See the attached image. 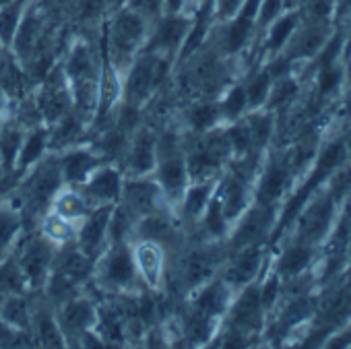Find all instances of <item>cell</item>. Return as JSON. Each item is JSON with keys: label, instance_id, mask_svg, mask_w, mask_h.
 Returning <instances> with one entry per match:
<instances>
[{"label": "cell", "instance_id": "obj_1", "mask_svg": "<svg viewBox=\"0 0 351 349\" xmlns=\"http://www.w3.org/2000/svg\"><path fill=\"white\" fill-rule=\"evenodd\" d=\"M149 29L151 23L128 7L110 13L104 25L101 50L106 60L116 69V73H120V77L136 58V54L143 50Z\"/></svg>", "mask_w": 351, "mask_h": 349}, {"label": "cell", "instance_id": "obj_2", "mask_svg": "<svg viewBox=\"0 0 351 349\" xmlns=\"http://www.w3.org/2000/svg\"><path fill=\"white\" fill-rule=\"evenodd\" d=\"M62 186L64 182H62L58 155L48 153L40 163H36L32 169L23 173L15 189L23 219L32 217L40 221V217L50 211V203Z\"/></svg>", "mask_w": 351, "mask_h": 349}, {"label": "cell", "instance_id": "obj_3", "mask_svg": "<svg viewBox=\"0 0 351 349\" xmlns=\"http://www.w3.org/2000/svg\"><path fill=\"white\" fill-rule=\"evenodd\" d=\"M173 62H176L173 58L141 50L136 58L130 62V67L122 73L120 101L145 108L159 91H163V85L167 83L169 67Z\"/></svg>", "mask_w": 351, "mask_h": 349}, {"label": "cell", "instance_id": "obj_4", "mask_svg": "<svg viewBox=\"0 0 351 349\" xmlns=\"http://www.w3.org/2000/svg\"><path fill=\"white\" fill-rule=\"evenodd\" d=\"M91 283L99 289L101 296L134 293L138 289L141 279L136 275L130 242H116L106 246V250L95 261Z\"/></svg>", "mask_w": 351, "mask_h": 349}, {"label": "cell", "instance_id": "obj_5", "mask_svg": "<svg viewBox=\"0 0 351 349\" xmlns=\"http://www.w3.org/2000/svg\"><path fill=\"white\" fill-rule=\"evenodd\" d=\"M15 261L25 277L27 289L42 293L46 279L52 271L54 265V256H56V246L52 242H48L42 234L27 238V240H19V244L13 250Z\"/></svg>", "mask_w": 351, "mask_h": 349}, {"label": "cell", "instance_id": "obj_6", "mask_svg": "<svg viewBox=\"0 0 351 349\" xmlns=\"http://www.w3.org/2000/svg\"><path fill=\"white\" fill-rule=\"evenodd\" d=\"M191 27H193V17L184 13H163L157 21L151 23L143 50L176 60L184 46Z\"/></svg>", "mask_w": 351, "mask_h": 349}, {"label": "cell", "instance_id": "obj_7", "mask_svg": "<svg viewBox=\"0 0 351 349\" xmlns=\"http://www.w3.org/2000/svg\"><path fill=\"white\" fill-rule=\"evenodd\" d=\"M34 97L44 118V124L48 126L73 110L71 87L60 67V60L50 69V73L42 79V83L34 87Z\"/></svg>", "mask_w": 351, "mask_h": 349}, {"label": "cell", "instance_id": "obj_8", "mask_svg": "<svg viewBox=\"0 0 351 349\" xmlns=\"http://www.w3.org/2000/svg\"><path fill=\"white\" fill-rule=\"evenodd\" d=\"M66 345L79 347L81 339L97 324V304L89 293H79L54 308Z\"/></svg>", "mask_w": 351, "mask_h": 349}, {"label": "cell", "instance_id": "obj_9", "mask_svg": "<svg viewBox=\"0 0 351 349\" xmlns=\"http://www.w3.org/2000/svg\"><path fill=\"white\" fill-rule=\"evenodd\" d=\"M157 163V132L149 126L143 124L136 128L128 141V147L118 161L124 178H134V176H151Z\"/></svg>", "mask_w": 351, "mask_h": 349}, {"label": "cell", "instance_id": "obj_10", "mask_svg": "<svg viewBox=\"0 0 351 349\" xmlns=\"http://www.w3.org/2000/svg\"><path fill=\"white\" fill-rule=\"evenodd\" d=\"M130 246L141 285L159 291L167 277V250L153 240H132Z\"/></svg>", "mask_w": 351, "mask_h": 349}, {"label": "cell", "instance_id": "obj_11", "mask_svg": "<svg viewBox=\"0 0 351 349\" xmlns=\"http://www.w3.org/2000/svg\"><path fill=\"white\" fill-rule=\"evenodd\" d=\"M50 25H54V21L48 19V15L42 11V7L32 0L29 7L25 9L23 17H21V23L15 32V38H13V44H11V54L21 62L25 64L32 54L36 52V48L40 46V42L44 40V36L48 34Z\"/></svg>", "mask_w": 351, "mask_h": 349}, {"label": "cell", "instance_id": "obj_12", "mask_svg": "<svg viewBox=\"0 0 351 349\" xmlns=\"http://www.w3.org/2000/svg\"><path fill=\"white\" fill-rule=\"evenodd\" d=\"M217 263H219V254L205 244H201L197 248L182 250L180 267H178V279H176V283L180 285V289L184 293H191L199 285L213 279Z\"/></svg>", "mask_w": 351, "mask_h": 349}, {"label": "cell", "instance_id": "obj_13", "mask_svg": "<svg viewBox=\"0 0 351 349\" xmlns=\"http://www.w3.org/2000/svg\"><path fill=\"white\" fill-rule=\"evenodd\" d=\"M151 176L159 184L161 195H163L167 207H171V209L178 207L186 186L191 184V176H189V167H186L184 153L159 157Z\"/></svg>", "mask_w": 351, "mask_h": 349}, {"label": "cell", "instance_id": "obj_14", "mask_svg": "<svg viewBox=\"0 0 351 349\" xmlns=\"http://www.w3.org/2000/svg\"><path fill=\"white\" fill-rule=\"evenodd\" d=\"M122 184H124V173L118 163L106 161L97 169H93L91 176L85 180V184L79 189L85 199L93 205H116L122 197Z\"/></svg>", "mask_w": 351, "mask_h": 349}, {"label": "cell", "instance_id": "obj_15", "mask_svg": "<svg viewBox=\"0 0 351 349\" xmlns=\"http://www.w3.org/2000/svg\"><path fill=\"white\" fill-rule=\"evenodd\" d=\"M120 203L138 219L147 213H153L157 209L167 207L159 184L155 182L153 176H134V178H124L122 184V197Z\"/></svg>", "mask_w": 351, "mask_h": 349}, {"label": "cell", "instance_id": "obj_16", "mask_svg": "<svg viewBox=\"0 0 351 349\" xmlns=\"http://www.w3.org/2000/svg\"><path fill=\"white\" fill-rule=\"evenodd\" d=\"M114 205H99L89 211L85 219L77 224V246L93 261L99 258V254L108 246V221L112 215Z\"/></svg>", "mask_w": 351, "mask_h": 349}, {"label": "cell", "instance_id": "obj_17", "mask_svg": "<svg viewBox=\"0 0 351 349\" xmlns=\"http://www.w3.org/2000/svg\"><path fill=\"white\" fill-rule=\"evenodd\" d=\"M56 155H58V163L62 171V182L75 189H81L85 180L93 173V169L106 163V159L93 147H83V145H75Z\"/></svg>", "mask_w": 351, "mask_h": 349}, {"label": "cell", "instance_id": "obj_18", "mask_svg": "<svg viewBox=\"0 0 351 349\" xmlns=\"http://www.w3.org/2000/svg\"><path fill=\"white\" fill-rule=\"evenodd\" d=\"M215 191H217V184H215L213 178L193 180V182L186 186V191H184V195H182L178 207H176L178 219H180L182 224L191 226V228L197 226V224L201 221V217H203L207 205L211 203Z\"/></svg>", "mask_w": 351, "mask_h": 349}, {"label": "cell", "instance_id": "obj_19", "mask_svg": "<svg viewBox=\"0 0 351 349\" xmlns=\"http://www.w3.org/2000/svg\"><path fill=\"white\" fill-rule=\"evenodd\" d=\"M228 298H230V285L223 279H209L207 283L191 291L189 310L215 320L226 312Z\"/></svg>", "mask_w": 351, "mask_h": 349}, {"label": "cell", "instance_id": "obj_20", "mask_svg": "<svg viewBox=\"0 0 351 349\" xmlns=\"http://www.w3.org/2000/svg\"><path fill=\"white\" fill-rule=\"evenodd\" d=\"M343 159H345V145H343V143H332L328 149H324V153H322V157H320V161H318V167H316V171L312 173V178H310L308 184L293 197V201L287 205V209H285V213H283V219H281V226H285V224L302 209V205H304V201L308 199V195L318 186V182L326 176V173H328L335 165H339Z\"/></svg>", "mask_w": 351, "mask_h": 349}, {"label": "cell", "instance_id": "obj_21", "mask_svg": "<svg viewBox=\"0 0 351 349\" xmlns=\"http://www.w3.org/2000/svg\"><path fill=\"white\" fill-rule=\"evenodd\" d=\"M48 128H50V153H62L75 145H83L89 132V124L73 110L62 118H58Z\"/></svg>", "mask_w": 351, "mask_h": 349}, {"label": "cell", "instance_id": "obj_22", "mask_svg": "<svg viewBox=\"0 0 351 349\" xmlns=\"http://www.w3.org/2000/svg\"><path fill=\"white\" fill-rule=\"evenodd\" d=\"M258 9H261V0H244L242 3V7L234 15V21L228 25V29L223 34L221 44L228 54H236L238 50L244 48V44L250 38L254 19L258 17Z\"/></svg>", "mask_w": 351, "mask_h": 349}, {"label": "cell", "instance_id": "obj_23", "mask_svg": "<svg viewBox=\"0 0 351 349\" xmlns=\"http://www.w3.org/2000/svg\"><path fill=\"white\" fill-rule=\"evenodd\" d=\"M25 219L19 203H11L9 197L0 201V261H5L21 240Z\"/></svg>", "mask_w": 351, "mask_h": 349}, {"label": "cell", "instance_id": "obj_24", "mask_svg": "<svg viewBox=\"0 0 351 349\" xmlns=\"http://www.w3.org/2000/svg\"><path fill=\"white\" fill-rule=\"evenodd\" d=\"M263 322V302L256 287H246L232 306V328L240 333L258 330Z\"/></svg>", "mask_w": 351, "mask_h": 349}, {"label": "cell", "instance_id": "obj_25", "mask_svg": "<svg viewBox=\"0 0 351 349\" xmlns=\"http://www.w3.org/2000/svg\"><path fill=\"white\" fill-rule=\"evenodd\" d=\"M0 91L9 97L11 104L32 91L25 69L11 54V50H3V54H0Z\"/></svg>", "mask_w": 351, "mask_h": 349}, {"label": "cell", "instance_id": "obj_26", "mask_svg": "<svg viewBox=\"0 0 351 349\" xmlns=\"http://www.w3.org/2000/svg\"><path fill=\"white\" fill-rule=\"evenodd\" d=\"M221 120L219 101L213 99H197L191 101L182 112V124L180 128L189 134H203L211 128H215Z\"/></svg>", "mask_w": 351, "mask_h": 349}, {"label": "cell", "instance_id": "obj_27", "mask_svg": "<svg viewBox=\"0 0 351 349\" xmlns=\"http://www.w3.org/2000/svg\"><path fill=\"white\" fill-rule=\"evenodd\" d=\"M48 153H50V128L46 124H40L36 128L25 130V136H23V143H21V151H19V157H17L15 171L25 173L36 163H40Z\"/></svg>", "mask_w": 351, "mask_h": 349}, {"label": "cell", "instance_id": "obj_28", "mask_svg": "<svg viewBox=\"0 0 351 349\" xmlns=\"http://www.w3.org/2000/svg\"><path fill=\"white\" fill-rule=\"evenodd\" d=\"M32 335L34 341L42 347H64V335L58 326L54 308L46 302L34 308V318H32Z\"/></svg>", "mask_w": 351, "mask_h": 349}, {"label": "cell", "instance_id": "obj_29", "mask_svg": "<svg viewBox=\"0 0 351 349\" xmlns=\"http://www.w3.org/2000/svg\"><path fill=\"white\" fill-rule=\"evenodd\" d=\"M91 209H93V205L85 199V195L79 189L66 186V184L54 195V199L50 203V211H54L56 215H60L73 224H79L81 219H85Z\"/></svg>", "mask_w": 351, "mask_h": 349}, {"label": "cell", "instance_id": "obj_30", "mask_svg": "<svg viewBox=\"0 0 351 349\" xmlns=\"http://www.w3.org/2000/svg\"><path fill=\"white\" fill-rule=\"evenodd\" d=\"M34 308L27 293H7L0 296V318L17 330H32Z\"/></svg>", "mask_w": 351, "mask_h": 349}, {"label": "cell", "instance_id": "obj_31", "mask_svg": "<svg viewBox=\"0 0 351 349\" xmlns=\"http://www.w3.org/2000/svg\"><path fill=\"white\" fill-rule=\"evenodd\" d=\"M217 197H219V203H221V209H223V215L228 221H234L242 215V211L246 209V199H248V193H246V182L240 173H234L230 176L226 182L217 184Z\"/></svg>", "mask_w": 351, "mask_h": 349}, {"label": "cell", "instance_id": "obj_32", "mask_svg": "<svg viewBox=\"0 0 351 349\" xmlns=\"http://www.w3.org/2000/svg\"><path fill=\"white\" fill-rule=\"evenodd\" d=\"M23 136L25 128L17 124L13 118L0 122V165H3L5 171H15Z\"/></svg>", "mask_w": 351, "mask_h": 349}, {"label": "cell", "instance_id": "obj_33", "mask_svg": "<svg viewBox=\"0 0 351 349\" xmlns=\"http://www.w3.org/2000/svg\"><path fill=\"white\" fill-rule=\"evenodd\" d=\"M258 265H261V248H256L254 244L252 246H246V248H242V252L238 254V258L226 271L223 281L230 287L244 285V283H248V281H252L256 277Z\"/></svg>", "mask_w": 351, "mask_h": 349}, {"label": "cell", "instance_id": "obj_34", "mask_svg": "<svg viewBox=\"0 0 351 349\" xmlns=\"http://www.w3.org/2000/svg\"><path fill=\"white\" fill-rule=\"evenodd\" d=\"M38 228H40V234L48 242H52L56 248L77 242V224L56 215L54 211L44 213L38 221Z\"/></svg>", "mask_w": 351, "mask_h": 349}, {"label": "cell", "instance_id": "obj_35", "mask_svg": "<svg viewBox=\"0 0 351 349\" xmlns=\"http://www.w3.org/2000/svg\"><path fill=\"white\" fill-rule=\"evenodd\" d=\"M330 215H332V203L328 199H322V201L314 203L308 209V213L302 217V221H300V236H302V240H306V242L318 240L324 234V230L328 228Z\"/></svg>", "mask_w": 351, "mask_h": 349}, {"label": "cell", "instance_id": "obj_36", "mask_svg": "<svg viewBox=\"0 0 351 349\" xmlns=\"http://www.w3.org/2000/svg\"><path fill=\"white\" fill-rule=\"evenodd\" d=\"M269 207L263 205V209H256L252 213H248L242 221V226L238 228V232L234 234L232 238V246L242 250L246 246H252L256 244V240L267 232V226H269Z\"/></svg>", "mask_w": 351, "mask_h": 349}, {"label": "cell", "instance_id": "obj_37", "mask_svg": "<svg viewBox=\"0 0 351 349\" xmlns=\"http://www.w3.org/2000/svg\"><path fill=\"white\" fill-rule=\"evenodd\" d=\"M32 0H11V3L0 7V44L5 50L11 48L15 32L21 23V17L25 9L29 7Z\"/></svg>", "mask_w": 351, "mask_h": 349}, {"label": "cell", "instance_id": "obj_38", "mask_svg": "<svg viewBox=\"0 0 351 349\" xmlns=\"http://www.w3.org/2000/svg\"><path fill=\"white\" fill-rule=\"evenodd\" d=\"M134 224H136V217L122 203H116L108 221V244L132 242Z\"/></svg>", "mask_w": 351, "mask_h": 349}, {"label": "cell", "instance_id": "obj_39", "mask_svg": "<svg viewBox=\"0 0 351 349\" xmlns=\"http://www.w3.org/2000/svg\"><path fill=\"white\" fill-rule=\"evenodd\" d=\"M285 182H287V169L279 163H273L267 173H265V178L261 182V189H258V201L261 205L269 207L273 201H277L283 191H285Z\"/></svg>", "mask_w": 351, "mask_h": 349}, {"label": "cell", "instance_id": "obj_40", "mask_svg": "<svg viewBox=\"0 0 351 349\" xmlns=\"http://www.w3.org/2000/svg\"><path fill=\"white\" fill-rule=\"evenodd\" d=\"M228 224H230V221L226 219L223 209H221V203H219V197H217V193H215L213 199H211V203L207 205V209H205L201 221L197 224V228H201L203 234H205L207 238L217 240V238H221V236L226 234Z\"/></svg>", "mask_w": 351, "mask_h": 349}, {"label": "cell", "instance_id": "obj_41", "mask_svg": "<svg viewBox=\"0 0 351 349\" xmlns=\"http://www.w3.org/2000/svg\"><path fill=\"white\" fill-rule=\"evenodd\" d=\"M248 108V97H246V89L244 87H232L228 91V95L219 101V112H221V118H228V120H236L240 118V114Z\"/></svg>", "mask_w": 351, "mask_h": 349}, {"label": "cell", "instance_id": "obj_42", "mask_svg": "<svg viewBox=\"0 0 351 349\" xmlns=\"http://www.w3.org/2000/svg\"><path fill=\"white\" fill-rule=\"evenodd\" d=\"M310 261V250L304 248V246H298V248H291L287 250L281 261H279V271L283 275H298Z\"/></svg>", "mask_w": 351, "mask_h": 349}, {"label": "cell", "instance_id": "obj_43", "mask_svg": "<svg viewBox=\"0 0 351 349\" xmlns=\"http://www.w3.org/2000/svg\"><path fill=\"white\" fill-rule=\"evenodd\" d=\"M246 89V97H248V106L250 108H258L261 104L267 101L269 91H271V75L269 73H261L256 75Z\"/></svg>", "mask_w": 351, "mask_h": 349}, {"label": "cell", "instance_id": "obj_44", "mask_svg": "<svg viewBox=\"0 0 351 349\" xmlns=\"http://www.w3.org/2000/svg\"><path fill=\"white\" fill-rule=\"evenodd\" d=\"M295 21H298V17L295 15H287V17H283V19H279L275 25H273V29H271V34H269V50H279L287 40H289V36H291V32H293V27H295Z\"/></svg>", "mask_w": 351, "mask_h": 349}, {"label": "cell", "instance_id": "obj_45", "mask_svg": "<svg viewBox=\"0 0 351 349\" xmlns=\"http://www.w3.org/2000/svg\"><path fill=\"white\" fill-rule=\"evenodd\" d=\"M246 124L250 128L252 145L258 147V149L265 147L267 141L271 139V132H273V120H271V116H252Z\"/></svg>", "mask_w": 351, "mask_h": 349}, {"label": "cell", "instance_id": "obj_46", "mask_svg": "<svg viewBox=\"0 0 351 349\" xmlns=\"http://www.w3.org/2000/svg\"><path fill=\"white\" fill-rule=\"evenodd\" d=\"M126 7L143 15L149 23H153L165 13V0H128Z\"/></svg>", "mask_w": 351, "mask_h": 349}, {"label": "cell", "instance_id": "obj_47", "mask_svg": "<svg viewBox=\"0 0 351 349\" xmlns=\"http://www.w3.org/2000/svg\"><path fill=\"white\" fill-rule=\"evenodd\" d=\"M228 139H230V145H232V151L236 153H246L250 147H252V139H250V128L248 124H234L230 126L228 130Z\"/></svg>", "mask_w": 351, "mask_h": 349}, {"label": "cell", "instance_id": "obj_48", "mask_svg": "<svg viewBox=\"0 0 351 349\" xmlns=\"http://www.w3.org/2000/svg\"><path fill=\"white\" fill-rule=\"evenodd\" d=\"M320 46H322V32H320V29H310V32H306V34L298 40L293 56H308V54H314Z\"/></svg>", "mask_w": 351, "mask_h": 349}, {"label": "cell", "instance_id": "obj_49", "mask_svg": "<svg viewBox=\"0 0 351 349\" xmlns=\"http://www.w3.org/2000/svg\"><path fill=\"white\" fill-rule=\"evenodd\" d=\"M295 91H298V85H295L293 81H289V79L279 81V83L275 85L273 93H271V106L275 108V106H281V104L289 101V99L295 95Z\"/></svg>", "mask_w": 351, "mask_h": 349}, {"label": "cell", "instance_id": "obj_50", "mask_svg": "<svg viewBox=\"0 0 351 349\" xmlns=\"http://www.w3.org/2000/svg\"><path fill=\"white\" fill-rule=\"evenodd\" d=\"M242 3L244 0H213V15L221 21H228L238 13Z\"/></svg>", "mask_w": 351, "mask_h": 349}, {"label": "cell", "instance_id": "obj_51", "mask_svg": "<svg viewBox=\"0 0 351 349\" xmlns=\"http://www.w3.org/2000/svg\"><path fill=\"white\" fill-rule=\"evenodd\" d=\"M349 302H351L349 296H347L345 291H341V293H337V296H332V298L326 300V304H324V314H326L328 318H339V316H343V312L347 310Z\"/></svg>", "mask_w": 351, "mask_h": 349}, {"label": "cell", "instance_id": "obj_52", "mask_svg": "<svg viewBox=\"0 0 351 349\" xmlns=\"http://www.w3.org/2000/svg\"><path fill=\"white\" fill-rule=\"evenodd\" d=\"M283 7V0H261V23H271Z\"/></svg>", "mask_w": 351, "mask_h": 349}, {"label": "cell", "instance_id": "obj_53", "mask_svg": "<svg viewBox=\"0 0 351 349\" xmlns=\"http://www.w3.org/2000/svg\"><path fill=\"white\" fill-rule=\"evenodd\" d=\"M341 81V73L337 69H324L322 77H320V93H328L337 87V83Z\"/></svg>", "mask_w": 351, "mask_h": 349}, {"label": "cell", "instance_id": "obj_54", "mask_svg": "<svg viewBox=\"0 0 351 349\" xmlns=\"http://www.w3.org/2000/svg\"><path fill=\"white\" fill-rule=\"evenodd\" d=\"M277 291H279V281L277 279H269L265 283V287L261 289V302H263V308H269L275 298H277Z\"/></svg>", "mask_w": 351, "mask_h": 349}, {"label": "cell", "instance_id": "obj_55", "mask_svg": "<svg viewBox=\"0 0 351 349\" xmlns=\"http://www.w3.org/2000/svg\"><path fill=\"white\" fill-rule=\"evenodd\" d=\"M349 189H351V167L343 169V171L339 173V176H337L335 186H332V193H335V195H345Z\"/></svg>", "mask_w": 351, "mask_h": 349}, {"label": "cell", "instance_id": "obj_56", "mask_svg": "<svg viewBox=\"0 0 351 349\" xmlns=\"http://www.w3.org/2000/svg\"><path fill=\"white\" fill-rule=\"evenodd\" d=\"M330 5H332V0H310V13L316 19H324L330 11Z\"/></svg>", "mask_w": 351, "mask_h": 349}, {"label": "cell", "instance_id": "obj_57", "mask_svg": "<svg viewBox=\"0 0 351 349\" xmlns=\"http://www.w3.org/2000/svg\"><path fill=\"white\" fill-rule=\"evenodd\" d=\"M339 46H341V40H339V38H335V40L326 46V50H324V54H322V58H320L322 69H328V67L332 64L335 56L339 54Z\"/></svg>", "mask_w": 351, "mask_h": 349}, {"label": "cell", "instance_id": "obj_58", "mask_svg": "<svg viewBox=\"0 0 351 349\" xmlns=\"http://www.w3.org/2000/svg\"><path fill=\"white\" fill-rule=\"evenodd\" d=\"M9 116H11V101L3 91H0V122H5Z\"/></svg>", "mask_w": 351, "mask_h": 349}, {"label": "cell", "instance_id": "obj_59", "mask_svg": "<svg viewBox=\"0 0 351 349\" xmlns=\"http://www.w3.org/2000/svg\"><path fill=\"white\" fill-rule=\"evenodd\" d=\"M126 3H128V0H110V13H114V11H118V9L126 7Z\"/></svg>", "mask_w": 351, "mask_h": 349}, {"label": "cell", "instance_id": "obj_60", "mask_svg": "<svg viewBox=\"0 0 351 349\" xmlns=\"http://www.w3.org/2000/svg\"><path fill=\"white\" fill-rule=\"evenodd\" d=\"M347 149H349V151H351V136H349V139H347Z\"/></svg>", "mask_w": 351, "mask_h": 349}, {"label": "cell", "instance_id": "obj_61", "mask_svg": "<svg viewBox=\"0 0 351 349\" xmlns=\"http://www.w3.org/2000/svg\"><path fill=\"white\" fill-rule=\"evenodd\" d=\"M7 3H11V0H0V7H3V5H7Z\"/></svg>", "mask_w": 351, "mask_h": 349}, {"label": "cell", "instance_id": "obj_62", "mask_svg": "<svg viewBox=\"0 0 351 349\" xmlns=\"http://www.w3.org/2000/svg\"><path fill=\"white\" fill-rule=\"evenodd\" d=\"M3 50H5V48H3V44H0V54H3Z\"/></svg>", "mask_w": 351, "mask_h": 349}, {"label": "cell", "instance_id": "obj_63", "mask_svg": "<svg viewBox=\"0 0 351 349\" xmlns=\"http://www.w3.org/2000/svg\"><path fill=\"white\" fill-rule=\"evenodd\" d=\"M349 50H351V40H349Z\"/></svg>", "mask_w": 351, "mask_h": 349}]
</instances>
